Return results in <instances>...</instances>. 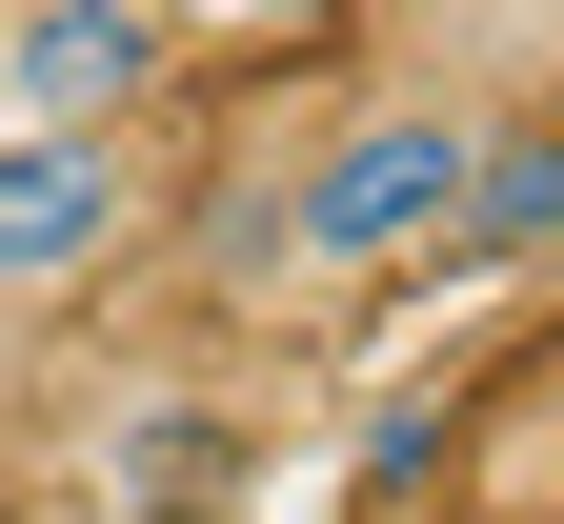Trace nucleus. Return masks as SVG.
<instances>
[{
    "label": "nucleus",
    "instance_id": "obj_1",
    "mask_svg": "<svg viewBox=\"0 0 564 524\" xmlns=\"http://www.w3.org/2000/svg\"><path fill=\"white\" fill-rule=\"evenodd\" d=\"M484 162H505V101H464V82L343 101L303 141V182H282V263L303 282H423V263H464Z\"/></svg>",
    "mask_w": 564,
    "mask_h": 524
},
{
    "label": "nucleus",
    "instance_id": "obj_2",
    "mask_svg": "<svg viewBox=\"0 0 564 524\" xmlns=\"http://www.w3.org/2000/svg\"><path fill=\"white\" fill-rule=\"evenodd\" d=\"M141 243V162L101 121H0V323L82 303V282Z\"/></svg>",
    "mask_w": 564,
    "mask_h": 524
},
{
    "label": "nucleus",
    "instance_id": "obj_3",
    "mask_svg": "<svg viewBox=\"0 0 564 524\" xmlns=\"http://www.w3.org/2000/svg\"><path fill=\"white\" fill-rule=\"evenodd\" d=\"M162 61H182V0H0V121L121 141V101H162Z\"/></svg>",
    "mask_w": 564,
    "mask_h": 524
},
{
    "label": "nucleus",
    "instance_id": "obj_4",
    "mask_svg": "<svg viewBox=\"0 0 564 524\" xmlns=\"http://www.w3.org/2000/svg\"><path fill=\"white\" fill-rule=\"evenodd\" d=\"M464 263H564V101H544V121L505 101V162H484V222H464Z\"/></svg>",
    "mask_w": 564,
    "mask_h": 524
},
{
    "label": "nucleus",
    "instance_id": "obj_5",
    "mask_svg": "<svg viewBox=\"0 0 564 524\" xmlns=\"http://www.w3.org/2000/svg\"><path fill=\"white\" fill-rule=\"evenodd\" d=\"M202 21H242V41H323L343 0H202Z\"/></svg>",
    "mask_w": 564,
    "mask_h": 524
},
{
    "label": "nucleus",
    "instance_id": "obj_6",
    "mask_svg": "<svg viewBox=\"0 0 564 524\" xmlns=\"http://www.w3.org/2000/svg\"><path fill=\"white\" fill-rule=\"evenodd\" d=\"M484 41H524V61H564V0H464Z\"/></svg>",
    "mask_w": 564,
    "mask_h": 524
}]
</instances>
